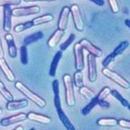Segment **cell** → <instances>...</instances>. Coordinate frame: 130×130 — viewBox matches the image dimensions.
Returning a JSON list of instances; mask_svg holds the SVG:
<instances>
[{"label":"cell","instance_id":"d6a6232c","mask_svg":"<svg viewBox=\"0 0 130 130\" xmlns=\"http://www.w3.org/2000/svg\"><path fill=\"white\" fill-rule=\"evenodd\" d=\"M108 3H109V6L111 7V10L113 13H119L120 12V6H119V3H118L117 0H107Z\"/></svg>","mask_w":130,"mask_h":130},{"label":"cell","instance_id":"8d00e7d4","mask_svg":"<svg viewBox=\"0 0 130 130\" xmlns=\"http://www.w3.org/2000/svg\"><path fill=\"white\" fill-rule=\"evenodd\" d=\"M99 105L101 107H103V108H108V107H110L109 103H107V102H106L105 99H104V100H101V101H99Z\"/></svg>","mask_w":130,"mask_h":130},{"label":"cell","instance_id":"277c9868","mask_svg":"<svg viewBox=\"0 0 130 130\" xmlns=\"http://www.w3.org/2000/svg\"><path fill=\"white\" fill-rule=\"evenodd\" d=\"M70 12L72 13L73 22H74L75 28H76V30L79 32H82L85 28V23L79 7L76 4H73L70 7Z\"/></svg>","mask_w":130,"mask_h":130},{"label":"cell","instance_id":"7c38bea8","mask_svg":"<svg viewBox=\"0 0 130 130\" xmlns=\"http://www.w3.org/2000/svg\"><path fill=\"white\" fill-rule=\"evenodd\" d=\"M27 119L42 124H49L52 122V119L51 117L41 115V114L35 112H28L27 114Z\"/></svg>","mask_w":130,"mask_h":130},{"label":"cell","instance_id":"4dcf8cb0","mask_svg":"<svg viewBox=\"0 0 130 130\" xmlns=\"http://www.w3.org/2000/svg\"><path fill=\"white\" fill-rule=\"evenodd\" d=\"M76 39V36H75V34H70L69 35V37L68 38V39L65 41V42H63V43H62L60 45V51H66L67 49L69 47V46L74 42V40Z\"/></svg>","mask_w":130,"mask_h":130},{"label":"cell","instance_id":"8fae6325","mask_svg":"<svg viewBox=\"0 0 130 130\" xmlns=\"http://www.w3.org/2000/svg\"><path fill=\"white\" fill-rule=\"evenodd\" d=\"M70 7L65 6L63 7V9L61 10L59 18V22H58V28L59 29L65 31L67 28L68 24V18L69 15H70Z\"/></svg>","mask_w":130,"mask_h":130},{"label":"cell","instance_id":"3957f363","mask_svg":"<svg viewBox=\"0 0 130 130\" xmlns=\"http://www.w3.org/2000/svg\"><path fill=\"white\" fill-rule=\"evenodd\" d=\"M102 72H103V74L105 76H107V78L113 80L114 82L116 83L118 85H120V87L126 89L130 88V83L127 80L124 79V77L121 76L120 74H118L117 72L111 70V69H109L107 67H105Z\"/></svg>","mask_w":130,"mask_h":130},{"label":"cell","instance_id":"ab89813d","mask_svg":"<svg viewBox=\"0 0 130 130\" xmlns=\"http://www.w3.org/2000/svg\"><path fill=\"white\" fill-rule=\"evenodd\" d=\"M24 2H54L55 0H24Z\"/></svg>","mask_w":130,"mask_h":130},{"label":"cell","instance_id":"cb8c5ba5","mask_svg":"<svg viewBox=\"0 0 130 130\" xmlns=\"http://www.w3.org/2000/svg\"><path fill=\"white\" fill-rule=\"evenodd\" d=\"M128 46H129L128 42H127V41H124V42H122L119 44V46H118L115 50H114V51L111 53V55H113L114 58H116V56H119V55H122L124 53V51L128 47Z\"/></svg>","mask_w":130,"mask_h":130},{"label":"cell","instance_id":"7bdbcfd3","mask_svg":"<svg viewBox=\"0 0 130 130\" xmlns=\"http://www.w3.org/2000/svg\"><path fill=\"white\" fill-rule=\"evenodd\" d=\"M3 114V109L2 108H0V116H1Z\"/></svg>","mask_w":130,"mask_h":130},{"label":"cell","instance_id":"d6986e66","mask_svg":"<svg viewBox=\"0 0 130 130\" xmlns=\"http://www.w3.org/2000/svg\"><path fill=\"white\" fill-rule=\"evenodd\" d=\"M57 113H58L59 120L63 123V126L65 128H66L68 130H75L74 126L72 125L70 120L68 119V117L66 116V114L64 113V111L62 110V108L57 110Z\"/></svg>","mask_w":130,"mask_h":130},{"label":"cell","instance_id":"74e56055","mask_svg":"<svg viewBox=\"0 0 130 130\" xmlns=\"http://www.w3.org/2000/svg\"><path fill=\"white\" fill-rule=\"evenodd\" d=\"M91 2H93V3H95L96 5L99 6V7H102L103 6L105 3H104V0H90Z\"/></svg>","mask_w":130,"mask_h":130},{"label":"cell","instance_id":"7402d4cb","mask_svg":"<svg viewBox=\"0 0 130 130\" xmlns=\"http://www.w3.org/2000/svg\"><path fill=\"white\" fill-rule=\"evenodd\" d=\"M97 124L102 127H115L118 125V120L115 118H101L98 120Z\"/></svg>","mask_w":130,"mask_h":130},{"label":"cell","instance_id":"d4e9b609","mask_svg":"<svg viewBox=\"0 0 130 130\" xmlns=\"http://www.w3.org/2000/svg\"><path fill=\"white\" fill-rule=\"evenodd\" d=\"M0 94H1L4 98V99L7 100V102L13 100V95H12L11 92L6 88L3 82L1 80H0Z\"/></svg>","mask_w":130,"mask_h":130},{"label":"cell","instance_id":"2e32d148","mask_svg":"<svg viewBox=\"0 0 130 130\" xmlns=\"http://www.w3.org/2000/svg\"><path fill=\"white\" fill-rule=\"evenodd\" d=\"M63 35H64V31L59 29V28H58V29H57L54 32V34H53V35L47 41V46L50 48L56 47V46L59 44L61 38L63 37Z\"/></svg>","mask_w":130,"mask_h":130},{"label":"cell","instance_id":"7a4b0ae2","mask_svg":"<svg viewBox=\"0 0 130 130\" xmlns=\"http://www.w3.org/2000/svg\"><path fill=\"white\" fill-rule=\"evenodd\" d=\"M63 81L65 88V99L68 107H73L76 104L74 87L72 76L69 74H65L63 76Z\"/></svg>","mask_w":130,"mask_h":130},{"label":"cell","instance_id":"836d02e7","mask_svg":"<svg viewBox=\"0 0 130 130\" xmlns=\"http://www.w3.org/2000/svg\"><path fill=\"white\" fill-rule=\"evenodd\" d=\"M20 3H21L20 0H0V7H3L6 5L17 6L20 5Z\"/></svg>","mask_w":130,"mask_h":130},{"label":"cell","instance_id":"9a60e30c","mask_svg":"<svg viewBox=\"0 0 130 130\" xmlns=\"http://www.w3.org/2000/svg\"><path fill=\"white\" fill-rule=\"evenodd\" d=\"M0 68H1L2 72H3L4 76H6L7 80L10 81V82H14L15 80V76L13 72L11 71V69L8 66L7 61L4 58L0 59Z\"/></svg>","mask_w":130,"mask_h":130},{"label":"cell","instance_id":"60d3db41","mask_svg":"<svg viewBox=\"0 0 130 130\" xmlns=\"http://www.w3.org/2000/svg\"><path fill=\"white\" fill-rule=\"evenodd\" d=\"M125 24L127 25L129 28H130V20H128V19H127V20H125Z\"/></svg>","mask_w":130,"mask_h":130},{"label":"cell","instance_id":"603a6c76","mask_svg":"<svg viewBox=\"0 0 130 130\" xmlns=\"http://www.w3.org/2000/svg\"><path fill=\"white\" fill-rule=\"evenodd\" d=\"M99 99H97V97L94 96L92 99H90V102L85 106V107L82 109V114L84 116H88L89 113L91 112V111L93 109V107L95 106L99 105Z\"/></svg>","mask_w":130,"mask_h":130},{"label":"cell","instance_id":"d590c367","mask_svg":"<svg viewBox=\"0 0 130 130\" xmlns=\"http://www.w3.org/2000/svg\"><path fill=\"white\" fill-rule=\"evenodd\" d=\"M114 60H115V58H114L113 55L111 54H110V55H108L107 57H106V58L104 59V60L103 61V65L104 66V68L107 67L108 65L111 63V62H113Z\"/></svg>","mask_w":130,"mask_h":130},{"label":"cell","instance_id":"83f0119b","mask_svg":"<svg viewBox=\"0 0 130 130\" xmlns=\"http://www.w3.org/2000/svg\"><path fill=\"white\" fill-rule=\"evenodd\" d=\"M79 93L80 94H81L83 97H85L86 99H92L93 97L95 96V93H93L91 89H89L86 86H81L79 88Z\"/></svg>","mask_w":130,"mask_h":130},{"label":"cell","instance_id":"1f68e13d","mask_svg":"<svg viewBox=\"0 0 130 130\" xmlns=\"http://www.w3.org/2000/svg\"><path fill=\"white\" fill-rule=\"evenodd\" d=\"M111 89L109 87H104L102 90L99 92V93L98 94L96 97L97 99H99V101H101V100H104L106 98H107L109 94H111Z\"/></svg>","mask_w":130,"mask_h":130},{"label":"cell","instance_id":"4fadbf2b","mask_svg":"<svg viewBox=\"0 0 130 130\" xmlns=\"http://www.w3.org/2000/svg\"><path fill=\"white\" fill-rule=\"evenodd\" d=\"M28 106V101L27 99H21V100H11L8 101L6 108L7 111H13L16 110L25 108Z\"/></svg>","mask_w":130,"mask_h":130},{"label":"cell","instance_id":"44dd1931","mask_svg":"<svg viewBox=\"0 0 130 130\" xmlns=\"http://www.w3.org/2000/svg\"><path fill=\"white\" fill-rule=\"evenodd\" d=\"M43 37H44V34L42 32H41V31L36 32L34 34L26 37V38L24 39V45L28 46V45L36 42H38V41H39L40 39H42Z\"/></svg>","mask_w":130,"mask_h":130},{"label":"cell","instance_id":"6da1fadb","mask_svg":"<svg viewBox=\"0 0 130 130\" xmlns=\"http://www.w3.org/2000/svg\"><path fill=\"white\" fill-rule=\"evenodd\" d=\"M15 87L22 93L24 96H25L28 99L32 101V103H35L38 107L43 108L46 106V103L43 99H42L40 96L36 94L34 92H32L27 86H25L22 82L20 81H16L15 83Z\"/></svg>","mask_w":130,"mask_h":130},{"label":"cell","instance_id":"9c48e42d","mask_svg":"<svg viewBox=\"0 0 130 130\" xmlns=\"http://www.w3.org/2000/svg\"><path fill=\"white\" fill-rule=\"evenodd\" d=\"M26 120H27V114L19 113L17 115L9 116V117L4 118V119L1 120V121H0V124H1L3 127H7V126L20 123V122L24 121Z\"/></svg>","mask_w":130,"mask_h":130},{"label":"cell","instance_id":"f35d334b","mask_svg":"<svg viewBox=\"0 0 130 130\" xmlns=\"http://www.w3.org/2000/svg\"><path fill=\"white\" fill-rule=\"evenodd\" d=\"M2 58H4V50L3 47L1 37H0V59H2Z\"/></svg>","mask_w":130,"mask_h":130},{"label":"cell","instance_id":"ba28073f","mask_svg":"<svg viewBox=\"0 0 130 130\" xmlns=\"http://www.w3.org/2000/svg\"><path fill=\"white\" fill-rule=\"evenodd\" d=\"M79 42L81 45V46L83 47L84 50H86L89 54L95 56L96 58H99V57L103 55V51H102L101 49H99V47L95 46L94 45L92 44L87 39H85V38L81 39Z\"/></svg>","mask_w":130,"mask_h":130},{"label":"cell","instance_id":"ee69618b","mask_svg":"<svg viewBox=\"0 0 130 130\" xmlns=\"http://www.w3.org/2000/svg\"><path fill=\"white\" fill-rule=\"evenodd\" d=\"M128 110H129V111H130V104L128 106Z\"/></svg>","mask_w":130,"mask_h":130},{"label":"cell","instance_id":"e575fe53","mask_svg":"<svg viewBox=\"0 0 130 130\" xmlns=\"http://www.w3.org/2000/svg\"><path fill=\"white\" fill-rule=\"evenodd\" d=\"M118 125H120L121 128L130 129V120L121 119L118 120Z\"/></svg>","mask_w":130,"mask_h":130},{"label":"cell","instance_id":"ac0fdd59","mask_svg":"<svg viewBox=\"0 0 130 130\" xmlns=\"http://www.w3.org/2000/svg\"><path fill=\"white\" fill-rule=\"evenodd\" d=\"M52 89L54 91V103L56 110L61 109V101L59 96V83L58 80H55L52 84Z\"/></svg>","mask_w":130,"mask_h":130},{"label":"cell","instance_id":"f1b7e54d","mask_svg":"<svg viewBox=\"0 0 130 130\" xmlns=\"http://www.w3.org/2000/svg\"><path fill=\"white\" fill-rule=\"evenodd\" d=\"M111 95L114 98H116V99H117L118 101L120 102V103L122 104V106H124V107H128V106L129 105V103L128 102V100H126L122 96L117 90H116V89H114V90H111Z\"/></svg>","mask_w":130,"mask_h":130},{"label":"cell","instance_id":"b9f144b4","mask_svg":"<svg viewBox=\"0 0 130 130\" xmlns=\"http://www.w3.org/2000/svg\"><path fill=\"white\" fill-rule=\"evenodd\" d=\"M14 129L15 130H24V128L22 127V126H17V127H15Z\"/></svg>","mask_w":130,"mask_h":130},{"label":"cell","instance_id":"e0dca14e","mask_svg":"<svg viewBox=\"0 0 130 130\" xmlns=\"http://www.w3.org/2000/svg\"><path fill=\"white\" fill-rule=\"evenodd\" d=\"M62 56H63L62 51H57L56 54L55 55L54 58H53V59H52L51 67H50V71H49V74H50L51 76H55L57 68H58V65H59L60 59H62Z\"/></svg>","mask_w":130,"mask_h":130},{"label":"cell","instance_id":"8992f818","mask_svg":"<svg viewBox=\"0 0 130 130\" xmlns=\"http://www.w3.org/2000/svg\"><path fill=\"white\" fill-rule=\"evenodd\" d=\"M74 56H75V67L76 71H82L85 68L84 61V49L81 46L80 42H77L74 45Z\"/></svg>","mask_w":130,"mask_h":130},{"label":"cell","instance_id":"30bf717a","mask_svg":"<svg viewBox=\"0 0 130 130\" xmlns=\"http://www.w3.org/2000/svg\"><path fill=\"white\" fill-rule=\"evenodd\" d=\"M12 9L11 6H3V30L6 32H10L11 30Z\"/></svg>","mask_w":130,"mask_h":130},{"label":"cell","instance_id":"4316f807","mask_svg":"<svg viewBox=\"0 0 130 130\" xmlns=\"http://www.w3.org/2000/svg\"><path fill=\"white\" fill-rule=\"evenodd\" d=\"M32 27H34V24H32V21H27L24 23H21L19 24H16V25L14 27V31L15 32H21L24 30H27L28 28H30Z\"/></svg>","mask_w":130,"mask_h":130},{"label":"cell","instance_id":"484cf974","mask_svg":"<svg viewBox=\"0 0 130 130\" xmlns=\"http://www.w3.org/2000/svg\"><path fill=\"white\" fill-rule=\"evenodd\" d=\"M73 81H74V85H76V87L80 88L81 86H83L84 76L81 71H77L74 73V75H73Z\"/></svg>","mask_w":130,"mask_h":130},{"label":"cell","instance_id":"ffe728a7","mask_svg":"<svg viewBox=\"0 0 130 130\" xmlns=\"http://www.w3.org/2000/svg\"><path fill=\"white\" fill-rule=\"evenodd\" d=\"M53 20H54V15L52 14H46L41 16H38V17L32 19V24H34V26H38L40 24L50 23Z\"/></svg>","mask_w":130,"mask_h":130},{"label":"cell","instance_id":"5bb4252c","mask_svg":"<svg viewBox=\"0 0 130 130\" xmlns=\"http://www.w3.org/2000/svg\"><path fill=\"white\" fill-rule=\"evenodd\" d=\"M5 39L7 44V48H8V54L11 59H14L17 56V48H16L15 40L12 34L10 32H7L5 35Z\"/></svg>","mask_w":130,"mask_h":130},{"label":"cell","instance_id":"f546056e","mask_svg":"<svg viewBox=\"0 0 130 130\" xmlns=\"http://www.w3.org/2000/svg\"><path fill=\"white\" fill-rule=\"evenodd\" d=\"M28 49L27 46L24 45L20 47V62L24 65H26L28 62Z\"/></svg>","mask_w":130,"mask_h":130},{"label":"cell","instance_id":"5b68a950","mask_svg":"<svg viewBox=\"0 0 130 130\" xmlns=\"http://www.w3.org/2000/svg\"><path fill=\"white\" fill-rule=\"evenodd\" d=\"M41 11V7L38 6H30L26 7H16L12 9V15L15 17H22L39 13Z\"/></svg>","mask_w":130,"mask_h":130},{"label":"cell","instance_id":"52a82bcc","mask_svg":"<svg viewBox=\"0 0 130 130\" xmlns=\"http://www.w3.org/2000/svg\"><path fill=\"white\" fill-rule=\"evenodd\" d=\"M88 62V77L90 82L93 83L97 80L98 72H97V60L96 57L90 54L87 56Z\"/></svg>","mask_w":130,"mask_h":130}]
</instances>
